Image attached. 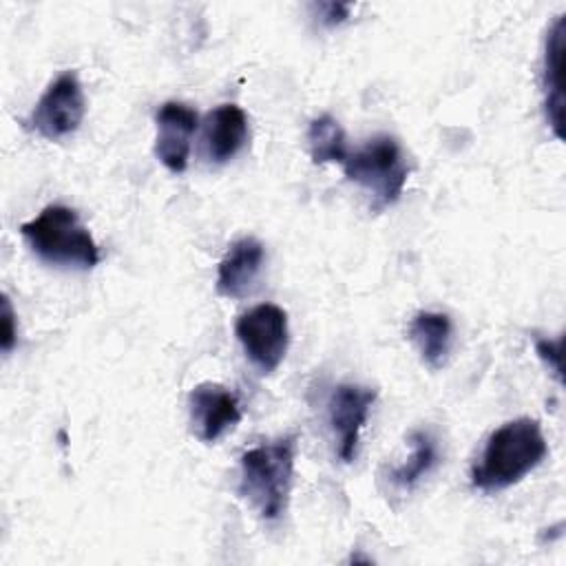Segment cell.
<instances>
[{
    "label": "cell",
    "instance_id": "obj_1",
    "mask_svg": "<svg viewBox=\"0 0 566 566\" xmlns=\"http://www.w3.org/2000/svg\"><path fill=\"white\" fill-rule=\"evenodd\" d=\"M548 453L542 424L535 418H515L500 424L484 442L471 469V484L482 493H497L522 482Z\"/></svg>",
    "mask_w": 566,
    "mask_h": 566
},
{
    "label": "cell",
    "instance_id": "obj_2",
    "mask_svg": "<svg viewBox=\"0 0 566 566\" xmlns=\"http://www.w3.org/2000/svg\"><path fill=\"white\" fill-rule=\"evenodd\" d=\"M296 462V436H279L239 458V495L263 522H279L290 504Z\"/></svg>",
    "mask_w": 566,
    "mask_h": 566
},
{
    "label": "cell",
    "instance_id": "obj_3",
    "mask_svg": "<svg viewBox=\"0 0 566 566\" xmlns=\"http://www.w3.org/2000/svg\"><path fill=\"white\" fill-rule=\"evenodd\" d=\"M20 237L42 263L55 268L93 270L102 259L91 230L64 203H49L38 217L20 223Z\"/></svg>",
    "mask_w": 566,
    "mask_h": 566
},
{
    "label": "cell",
    "instance_id": "obj_4",
    "mask_svg": "<svg viewBox=\"0 0 566 566\" xmlns=\"http://www.w3.org/2000/svg\"><path fill=\"white\" fill-rule=\"evenodd\" d=\"M340 166L349 181L367 190L374 210L394 206L409 179L405 150L391 135H374L363 146L349 150Z\"/></svg>",
    "mask_w": 566,
    "mask_h": 566
},
{
    "label": "cell",
    "instance_id": "obj_5",
    "mask_svg": "<svg viewBox=\"0 0 566 566\" xmlns=\"http://www.w3.org/2000/svg\"><path fill=\"white\" fill-rule=\"evenodd\" d=\"M234 334L245 358L261 374H272L290 347L287 312L274 303H259L237 318Z\"/></svg>",
    "mask_w": 566,
    "mask_h": 566
},
{
    "label": "cell",
    "instance_id": "obj_6",
    "mask_svg": "<svg viewBox=\"0 0 566 566\" xmlns=\"http://www.w3.org/2000/svg\"><path fill=\"white\" fill-rule=\"evenodd\" d=\"M86 115V97L75 71H64L49 82L33 111L27 117V126L49 142L73 135Z\"/></svg>",
    "mask_w": 566,
    "mask_h": 566
},
{
    "label": "cell",
    "instance_id": "obj_7",
    "mask_svg": "<svg viewBox=\"0 0 566 566\" xmlns=\"http://www.w3.org/2000/svg\"><path fill=\"white\" fill-rule=\"evenodd\" d=\"M376 396V389L356 382H340L332 389L327 400V422L334 433L336 455L343 462H352L356 458L360 431L369 418Z\"/></svg>",
    "mask_w": 566,
    "mask_h": 566
},
{
    "label": "cell",
    "instance_id": "obj_8",
    "mask_svg": "<svg viewBox=\"0 0 566 566\" xmlns=\"http://www.w3.org/2000/svg\"><path fill=\"white\" fill-rule=\"evenodd\" d=\"M188 416L192 433L212 444L241 422V405L232 389L219 382H199L188 394Z\"/></svg>",
    "mask_w": 566,
    "mask_h": 566
},
{
    "label": "cell",
    "instance_id": "obj_9",
    "mask_svg": "<svg viewBox=\"0 0 566 566\" xmlns=\"http://www.w3.org/2000/svg\"><path fill=\"white\" fill-rule=\"evenodd\" d=\"M155 157L170 170L184 172L190 159V142L199 126V115L184 102H164L155 113Z\"/></svg>",
    "mask_w": 566,
    "mask_h": 566
},
{
    "label": "cell",
    "instance_id": "obj_10",
    "mask_svg": "<svg viewBox=\"0 0 566 566\" xmlns=\"http://www.w3.org/2000/svg\"><path fill=\"white\" fill-rule=\"evenodd\" d=\"M265 248L254 237H241L232 241L217 265L214 287L226 298L248 296L263 270Z\"/></svg>",
    "mask_w": 566,
    "mask_h": 566
},
{
    "label": "cell",
    "instance_id": "obj_11",
    "mask_svg": "<svg viewBox=\"0 0 566 566\" xmlns=\"http://www.w3.org/2000/svg\"><path fill=\"white\" fill-rule=\"evenodd\" d=\"M250 137L248 115L237 104H221L206 115L203 148L210 161L226 164L234 159Z\"/></svg>",
    "mask_w": 566,
    "mask_h": 566
},
{
    "label": "cell",
    "instance_id": "obj_12",
    "mask_svg": "<svg viewBox=\"0 0 566 566\" xmlns=\"http://www.w3.org/2000/svg\"><path fill=\"white\" fill-rule=\"evenodd\" d=\"M564 38H566V20L557 15L544 40L542 55V91H544V113L546 122L557 137H562L564 128Z\"/></svg>",
    "mask_w": 566,
    "mask_h": 566
},
{
    "label": "cell",
    "instance_id": "obj_13",
    "mask_svg": "<svg viewBox=\"0 0 566 566\" xmlns=\"http://www.w3.org/2000/svg\"><path fill=\"white\" fill-rule=\"evenodd\" d=\"M407 334L409 340L416 345L424 367L433 371L444 367L453 343V323L449 314L422 310L411 316Z\"/></svg>",
    "mask_w": 566,
    "mask_h": 566
},
{
    "label": "cell",
    "instance_id": "obj_14",
    "mask_svg": "<svg viewBox=\"0 0 566 566\" xmlns=\"http://www.w3.org/2000/svg\"><path fill=\"white\" fill-rule=\"evenodd\" d=\"M409 444L411 453L407 462L389 469L387 473V480L402 491H411L413 486H418L440 462L438 440L429 429H413L409 433Z\"/></svg>",
    "mask_w": 566,
    "mask_h": 566
},
{
    "label": "cell",
    "instance_id": "obj_15",
    "mask_svg": "<svg viewBox=\"0 0 566 566\" xmlns=\"http://www.w3.org/2000/svg\"><path fill=\"white\" fill-rule=\"evenodd\" d=\"M307 148L314 164H343L349 148L343 126L332 115H321L307 126Z\"/></svg>",
    "mask_w": 566,
    "mask_h": 566
},
{
    "label": "cell",
    "instance_id": "obj_16",
    "mask_svg": "<svg viewBox=\"0 0 566 566\" xmlns=\"http://www.w3.org/2000/svg\"><path fill=\"white\" fill-rule=\"evenodd\" d=\"M535 352L562 382V338H535Z\"/></svg>",
    "mask_w": 566,
    "mask_h": 566
},
{
    "label": "cell",
    "instance_id": "obj_17",
    "mask_svg": "<svg viewBox=\"0 0 566 566\" xmlns=\"http://www.w3.org/2000/svg\"><path fill=\"white\" fill-rule=\"evenodd\" d=\"M18 340V327H15V312L11 307L9 296H2V336H0V347L4 354H9L13 349Z\"/></svg>",
    "mask_w": 566,
    "mask_h": 566
},
{
    "label": "cell",
    "instance_id": "obj_18",
    "mask_svg": "<svg viewBox=\"0 0 566 566\" xmlns=\"http://www.w3.org/2000/svg\"><path fill=\"white\" fill-rule=\"evenodd\" d=\"M314 9L321 13V22L325 27H336V24H340L349 18L352 4H347V2H323V4H316Z\"/></svg>",
    "mask_w": 566,
    "mask_h": 566
}]
</instances>
